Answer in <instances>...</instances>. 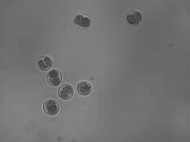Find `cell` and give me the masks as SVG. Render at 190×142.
Here are the masks:
<instances>
[{"instance_id": "cell-6", "label": "cell", "mask_w": 190, "mask_h": 142, "mask_svg": "<svg viewBox=\"0 0 190 142\" xmlns=\"http://www.w3.org/2000/svg\"><path fill=\"white\" fill-rule=\"evenodd\" d=\"M142 18V15L141 12L134 9L130 10L127 15V19L131 24L138 23Z\"/></svg>"}, {"instance_id": "cell-1", "label": "cell", "mask_w": 190, "mask_h": 142, "mask_svg": "<svg viewBox=\"0 0 190 142\" xmlns=\"http://www.w3.org/2000/svg\"><path fill=\"white\" fill-rule=\"evenodd\" d=\"M62 76L61 72L58 70L53 69L49 71L46 76L47 82L52 86H57L61 82Z\"/></svg>"}, {"instance_id": "cell-3", "label": "cell", "mask_w": 190, "mask_h": 142, "mask_svg": "<svg viewBox=\"0 0 190 142\" xmlns=\"http://www.w3.org/2000/svg\"><path fill=\"white\" fill-rule=\"evenodd\" d=\"M74 93V89L73 86L70 84H65L62 85L58 90L59 97L63 100H67L70 99Z\"/></svg>"}, {"instance_id": "cell-4", "label": "cell", "mask_w": 190, "mask_h": 142, "mask_svg": "<svg viewBox=\"0 0 190 142\" xmlns=\"http://www.w3.org/2000/svg\"><path fill=\"white\" fill-rule=\"evenodd\" d=\"M74 21L77 25L83 28L89 26L91 22L90 16L84 12H80L77 14L75 16Z\"/></svg>"}, {"instance_id": "cell-5", "label": "cell", "mask_w": 190, "mask_h": 142, "mask_svg": "<svg viewBox=\"0 0 190 142\" xmlns=\"http://www.w3.org/2000/svg\"><path fill=\"white\" fill-rule=\"evenodd\" d=\"M52 64L51 59L47 56H43L39 57L37 62L38 67L43 71L48 70L51 66Z\"/></svg>"}, {"instance_id": "cell-2", "label": "cell", "mask_w": 190, "mask_h": 142, "mask_svg": "<svg viewBox=\"0 0 190 142\" xmlns=\"http://www.w3.org/2000/svg\"><path fill=\"white\" fill-rule=\"evenodd\" d=\"M45 112L49 115H54L57 114L59 110L58 103L53 99H49L45 101L43 106Z\"/></svg>"}, {"instance_id": "cell-7", "label": "cell", "mask_w": 190, "mask_h": 142, "mask_svg": "<svg viewBox=\"0 0 190 142\" xmlns=\"http://www.w3.org/2000/svg\"><path fill=\"white\" fill-rule=\"evenodd\" d=\"M92 87L91 85L88 82L83 81L80 82L77 86V91L78 93L83 96L89 94L91 92Z\"/></svg>"}]
</instances>
